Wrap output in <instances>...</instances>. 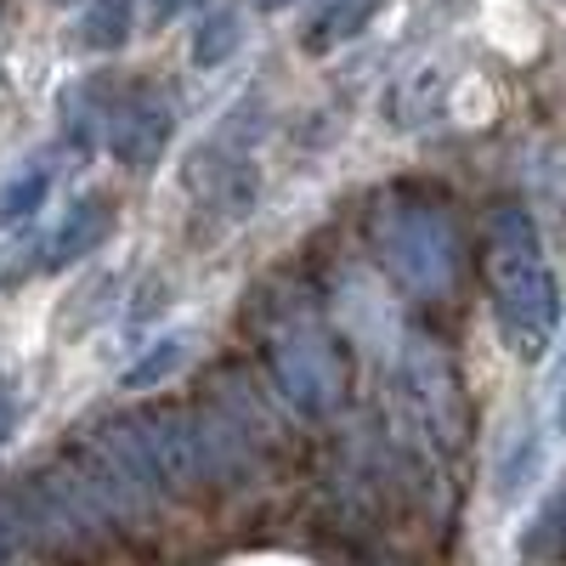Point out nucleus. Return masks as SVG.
Here are the masks:
<instances>
[{
    "instance_id": "nucleus-20",
    "label": "nucleus",
    "mask_w": 566,
    "mask_h": 566,
    "mask_svg": "<svg viewBox=\"0 0 566 566\" xmlns=\"http://www.w3.org/2000/svg\"><path fill=\"white\" fill-rule=\"evenodd\" d=\"M57 7H63V0H57Z\"/></svg>"
},
{
    "instance_id": "nucleus-18",
    "label": "nucleus",
    "mask_w": 566,
    "mask_h": 566,
    "mask_svg": "<svg viewBox=\"0 0 566 566\" xmlns=\"http://www.w3.org/2000/svg\"><path fill=\"white\" fill-rule=\"evenodd\" d=\"M12 538H18V527L7 522V515H0V566H7V555H12Z\"/></svg>"
},
{
    "instance_id": "nucleus-16",
    "label": "nucleus",
    "mask_w": 566,
    "mask_h": 566,
    "mask_svg": "<svg viewBox=\"0 0 566 566\" xmlns=\"http://www.w3.org/2000/svg\"><path fill=\"white\" fill-rule=\"evenodd\" d=\"M12 419H18V397H12V380L0 374V442L12 437Z\"/></svg>"
},
{
    "instance_id": "nucleus-8",
    "label": "nucleus",
    "mask_w": 566,
    "mask_h": 566,
    "mask_svg": "<svg viewBox=\"0 0 566 566\" xmlns=\"http://www.w3.org/2000/svg\"><path fill=\"white\" fill-rule=\"evenodd\" d=\"M45 199H52V170H45V159L18 165L0 181V227H23L29 216H40Z\"/></svg>"
},
{
    "instance_id": "nucleus-21",
    "label": "nucleus",
    "mask_w": 566,
    "mask_h": 566,
    "mask_svg": "<svg viewBox=\"0 0 566 566\" xmlns=\"http://www.w3.org/2000/svg\"><path fill=\"white\" fill-rule=\"evenodd\" d=\"M560 7H566V0H560Z\"/></svg>"
},
{
    "instance_id": "nucleus-6",
    "label": "nucleus",
    "mask_w": 566,
    "mask_h": 566,
    "mask_svg": "<svg viewBox=\"0 0 566 566\" xmlns=\"http://www.w3.org/2000/svg\"><path fill=\"white\" fill-rule=\"evenodd\" d=\"M108 216H114L108 199H74V205L63 210V221L29 250L23 277H29V272H63V266H74L80 255H91V250L108 239Z\"/></svg>"
},
{
    "instance_id": "nucleus-10",
    "label": "nucleus",
    "mask_w": 566,
    "mask_h": 566,
    "mask_svg": "<svg viewBox=\"0 0 566 566\" xmlns=\"http://www.w3.org/2000/svg\"><path fill=\"white\" fill-rule=\"evenodd\" d=\"M380 7H386V0H323V12L312 23V52H328V45L357 40Z\"/></svg>"
},
{
    "instance_id": "nucleus-14",
    "label": "nucleus",
    "mask_w": 566,
    "mask_h": 566,
    "mask_svg": "<svg viewBox=\"0 0 566 566\" xmlns=\"http://www.w3.org/2000/svg\"><path fill=\"white\" fill-rule=\"evenodd\" d=\"M176 363H181V340H159L148 357H142V363L125 374V386H130V391H148V386H159V380H165V374H170Z\"/></svg>"
},
{
    "instance_id": "nucleus-3",
    "label": "nucleus",
    "mask_w": 566,
    "mask_h": 566,
    "mask_svg": "<svg viewBox=\"0 0 566 566\" xmlns=\"http://www.w3.org/2000/svg\"><path fill=\"white\" fill-rule=\"evenodd\" d=\"M57 114L74 142H103L130 170H154L176 136V108L148 80H80L57 97Z\"/></svg>"
},
{
    "instance_id": "nucleus-15",
    "label": "nucleus",
    "mask_w": 566,
    "mask_h": 566,
    "mask_svg": "<svg viewBox=\"0 0 566 566\" xmlns=\"http://www.w3.org/2000/svg\"><path fill=\"white\" fill-rule=\"evenodd\" d=\"M544 424H549V437H566V340H560L549 386H544Z\"/></svg>"
},
{
    "instance_id": "nucleus-19",
    "label": "nucleus",
    "mask_w": 566,
    "mask_h": 566,
    "mask_svg": "<svg viewBox=\"0 0 566 566\" xmlns=\"http://www.w3.org/2000/svg\"><path fill=\"white\" fill-rule=\"evenodd\" d=\"M261 7H290V0H261Z\"/></svg>"
},
{
    "instance_id": "nucleus-4",
    "label": "nucleus",
    "mask_w": 566,
    "mask_h": 566,
    "mask_svg": "<svg viewBox=\"0 0 566 566\" xmlns=\"http://www.w3.org/2000/svg\"><path fill=\"white\" fill-rule=\"evenodd\" d=\"M261 346H266V368L295 413L306 419H323L335 413L340 397H346V357H340V340L335 328L323 323L317 306L306 301H283L266 312V328H261Z\"/></svg>"
},
{
    "instance_id": "nucleus-2",
    "label": "nucleus",
    "mask_w": 566,
    "mask_h": 566,
    "mask_svg": "<svg viewBox=\"0 0 566 566\" xmlns=\"http://www.w3.org/2000/svg\"><path fill=\"white\" fill-rule=\"evenodd\" d=\"M374 244L397 290L419 306H437L464 277V232L459 216L431 193H391L374 216Z\"/></svg>"
},
{
    "instance_id": "nucleus-1",
    "label": "nucleus",
    "mask_w": 566,
    "mask_h": 566,
    "mask_svg": "<svg viewBox=\"0 0 566 566\" xmlns=\"http://www.w3.org/2000/svg\"><path fill=\"white\" fill-rule=\"evenodd\" d=\"M482 277H488V301H493V323L504 346L522 363H538L560 335V283L527 205L499 199L488 210Z\"/></svg>"
},
{
    "instance_id": "nucleus-7",
    "label": "nucleus",
    "mask_w": 566,
    "mask_h": 566,
    "mask_svg": "<svg viewBox=\"0 0 566 566\" xmlns=\"http://www.w3.org/2000/svg\"><path fill=\"white\" fill-rule=\"evenodd\" d=\"M193 193L205 199L210 216L221 221H244L255 205V165L244 154H227V148H205L193 159Z\"/></svg>"
},
{
    "instance_id": "nucleus-13",
    "label": "nucleus",
    "mask_w": 566,
    "mask_h": 566,
    "mask_svg": "<svg viewBox=\"0 0 566 566\" xmlns=\"http://www.w3.org/2000/svg\"><path fill=\"white\" fill-rule=\"evenodd\" d=\"M533 549H544V555H566V482L555 488V499L544 504V515H538V527H533Z\"/></svg>"
},
{
    "instance_id": "nucleus-5",
    "label": "nucleus",
    "mask_w": 566,
    "mask_h": 566,
    "mask_svg": "<svg viewBox=\"0 0 566 566\" xmlns=\"http://www.w3.org/2000/svg\"><path fill=\"white\" fill-rule=\"evenodd\" d=\"M402 380H408V397L424 419V431H437L442 448H459L464 437V386H459V368L453 357L424 340V335H408L402 346Z\"/></svg>"
},
{
    "instance_id": "nucleus-9",
    "label": "nucleus",
    "mask_w": 566,
    "mask_h": 566,
    "mask_svg": "<svg viewBox=\"0 0 566 566\" xmlns=\"http://www.w3.org/2000/svg\"><path fill=\"white\" fill-rule=\"evenodd\" d=\"M130 23H136V0H85L80 45H91V52H119L130 40Z\"/></svg>"
},
{
    "instance_id": "nucleus-12",
    "label": "nucleus",
    "mask_w": 566,
    "mask_h": 566,
    "mask_svg": "<svg viewBox=\"0 0 566 566\" xmlns=\"http://www.w3.org/2000/svg\"><path fill=\"white\" fill-rule=\"evenodd\" d=\"M538 453H544L538 431H522V437H515V448H510V453H504V464H499V499H515V493H522V488L533 482Z\"/></svg>"
},
{
    "instance_id": "nucleus-17",
    "label": "nucleus",
    "mask_w": 566,
    "mask_h": 566,
    "mask_svg": "<svg viewBox=\"0 0 566 566\" xmlns=\"http://www.w3.org/2000/svg\"><path fill=\"white\" fill-rule=\"evenodd\" d=\"M187 7H199V0H154V23H170V18L187 12Z\"/></svg>"
},
{
    "instance_id": "nucleus-11",
    "label": "nucleus",
    "mask_w": 566,
    "mask_h": 566,
    "mask_svg": "<svg viewBox=\"0 0 566 566\" xmlns=\"http://www.w3.org/2000/svg\"><path fill=\"white\" fill-rule=\"evenodd\" d=\"M232 52H239V18H232V12H210L199 23V34H193V63L199 69H216Z\"/></svg>"
}]
</instances>
